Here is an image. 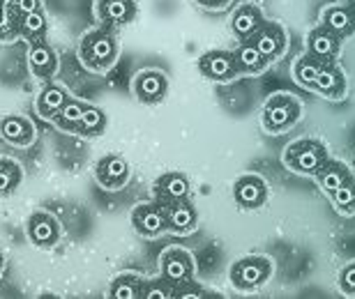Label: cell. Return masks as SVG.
<instances>
[{"label":"cell","instance_id":"obj_16","mask_svg":"<svg viewBox=\"0 0 355 299\" xmlns=\"http://www.w3.org/2000/svg\"><path fill=\"white\" fill-rule=\"evenodd\" d=\"M266 14L261 10V5L257 3H243L233 10L231 17V33L240 44L243 42H250L254 35L261 30V26L266 24Z\"/></svg>","mask_w":355,"mask_h":299},{"label":"cell","instance_id":"obj_13","mask_svg":"<svg viewBox=\"0 0 355 299\" xmlns=\"http://www.w3.org/2000/svg\"><path fill=\"white\" fill-rule=\"evenodd\" d=\"M130 221L134 230H137V235H141V237H146V239H157L162 233L168 230L164 208H162L157 201L137 205L130 215Z\"/></svg>","mask_w":355,"mask_h":299},{"label":"cell","instance_id":"obj_11","mask_svg":"<svg viewBox=\"0 0 355 299\" xmlns=\"http://www.w3.org/2000/svg\"><path fill=\"white\" fill-rule=\"evenodd\" d=\"M270 187L257 173H243L233 182V201L240 210H259L268 203Z\"/></svg>","mask_w":355,"mask_h":299},{"label":"cell","instance_id":"obj_32","mask_svg":"<svg viewBox=\"0 0 355 299\" xmlns=\"http://www.w3.org/2000/svg\"><path fill=\"white\" fill-rule=\"evenodd\" d=\"M19 39V17L14 14L12 0H0V44Z\"/></svg>","mask_w":355,"mask_h":299},{"label":"cell","instance_id":"obj_9","mask_svg":"<svg viewBox=\"0 0 355 299\" xmlns=\"http://www.w3.org/2000/svg\"><path fill=\"white\" fill-rule=\"evenodd\" d=\"M92 175H95V182L104 191H120L130 182L132 166L120 154H104L102 159H97L95 168H92Z\"/></svg>","mask_w":355,"mask_h":299},{"label":"cell","instance_id":"obj_21","mask_svg":"<svg viewBox=\"0 0 355 299\" xmlns=\"http://www.w3.org/2000/svg\"><path fill=\"white\" fill-rule=\"evenodd\" d=\"M321 24L335 33L342 42H346L355 35V12L346 3L330 5L321 12Z\"/></svg>","mask_w":355,"mask_h":299},{"label":"cell","instance_id":"obj_10","mask_svg":"<svg viewBox=\"0 0 355 299\" xmlns=\"http://www.w3.org/2000/svg\"><path fill=\"white\" fill-rule=\"evenodd\" d=\"M132 92L139 104L159 106L168 95V76L162 69H141L132 81Z\"/></svg>","mask_w":355,"mask_h":299},{"label":"cell","instance_id":"obj_25","mask_svg":"<svg viewBox=\"0 0 355 299\" xmlns=\"http://www.w3.org/2000/svg\"><path fill=\"white\" fill-rule=\"evenodd\" d=\"M240 69V76H261L270 67V62L257 51V46L250 44V42H243L238 44V48L233 51Z\"/></svg>","mask_w":355,"mask_h":299},{"label":"cell","instance_id":"obj_17","mask_svg":"<svg viewBox=\"0 0 355 299\" xmlns=\"http://www.w3.org/2000/svg\"><path fill=\"white\" fill-rule=\"evenodd\" d=\"M0 138H3L5 143H10L12 147L26 150L35 143V138H37V129H35L31 118L19 116V113H12V116L0 118Z\"/></svg>","mask_w":355,"mask_h":299},{"label":"cell","instance_id":"obj_3","mask_svg":"<svg viewBox=\"0 0 355 299\" xmlns=\"http://www.w3.org/2000/svg\"><path fill=\"white\" fill-rule=\"evenodd\" d=\"M302 120V102L291 92H272L261 106V127L266 134L279 136Z\"/></svg>","mask_w":355,"mask_h":299},{"label":"cell","instance_id":"obj_24","mask_svg":"<svg viewBox=\"0 0 355 299\" xmlns=\"http://www.w3.org/2000/svg\"><path fill=\"white\" fill-rule=\"evenodd\" d=\"M83 109H86V102H81V99H76V97H69L67 104L51 118V125L62 134L79 136V125H81Z\"/></svg>","mask_w":355,"mask_h":299},{"label":"cell","instance_id":"obj_26","mask_svg":"<svg viewBox=\"0 0 355 299\" xmlns=\"http://www.w3.org/2000/svg\"><path fill=\"white\" fill-rule=\"evenodd\" d=\"M46 35L49 21L44 12H33L19 19V39H26L28 44H40V42H46Z\"/></svg>","mask_w":355,"mask_h":299},{"label":"cell","instance_id":"obj_4","mask_svg":"<svg viewBox=\"0 0 355 299\" xmlns=\"http://www.w3.org/2000/svg\"><path fill=\"white\" fill-rule=\"evenodd\" d=\"M330 159L328 145L321 138L314 136H302L295 138L293 143H288L282 154V163L291 173L300 177H314L325 161Z\"/></svg>","mask_w":355,"mask_h":299},{"label":"cell","instance_id":"obj_12","mask_svg":"<svg viewBox=\"0 0 355 299\" xmlns=\"http://www.w3.org/2000/svg\"><path fill=\"white\" fill-rule=\"evenodd\" d=\"M309 90L328 102H344L349 97V78L339 67V62H325Z\"/></svg>","mask_w":355,"mask_h":299},{"label":"cell","instance_id":"obj_37","mask_svg":"<svg viewBox=\"0 0 355 299\" xmlns=\"http://www.w3.org/2000/svg\"><path fill=\"white\" fill-rule=\"evenodd\" d=\"M5 265H7V258H5L3 248H0V276H3V272H5Z\"/></svg>","mask_w":355,"mask_h":299},{"label":"cell","instance_id":"obj_2","mask_svg":"<svg viewBox=\"0 0 355 299\" xmlns=\"http://www.w3.org/2000/svg\"><path fill=\"white\" fill-rule=\"evenodd\" d=\"M159 276L173 283L178 297H201L196 283V262L189 248L171 244L159 253Z\"/></svg>","mask_w":355,"mask_h":299},{"label":"cell","instance_id":"obj_33","mask_svg":"<svg viewBox=\"0 0 355 299\" xmlns=\"http://www.w3.org/2000/svg\"><path fill=\"white\" fill-rule=\"evenodd\" d=\"M141 297L144 299H171V297H178V288L173 283H168L166 279H162V276H155V279H144Z\"/></svg>","mask_w":355,"mask_h":299},{"label":"cell","instance_id":"obj_15","mask_svg":"<svg viewBox=\"0 0 355 299\" xmlns=\"http://www.w3.org/2000/svg\"><path fill=\"white\" fill-rule=\"evenodd\" d=\"M28 69L31 74L42 83L53 81L60 69V58L55 48L49 42H40V44H28Z\"/></svg>","mask_w":355,"mask_h":299},{"label":"cell","instance_id":"obj_14","mask_svg":"<svg viewBox=\"0 0 355 299\" xmlns=\"http://www.w3.org/2000/svg\"><path fill=\"white\" fill-rule=\"evenodd\" d=\"M139 14L137 0H95V19L102 28L116 33L118 28L130 26Z\"/></svg>","mask_w":355,"mask_h":299},{"label":"cell","instance_id":"obj_20","mask_svg":"<svg viewBox=\"0 0 355 299\" xmlns=\"http://www.w3.org/2000/svg\"><path fill=\"white\" fill-rule=\"evenodd\" d=\"M162 208H164V215H166L168 233L191 235L198 228V212L189 198L175 201V203H166V205H162Z\"/></svg>","mask_w":355,"mask_h":299},{"label":"cell","instance_id":"obj_34","mask_svg":"<svg viewBox=\"0 0 355 299\" xmlns=\"http://www.w3.org/2000/svg\"><path fill=\"white\" fill-rule=\"evenodd\" d=\"M337 286L346 297H355V260L346 262L337 274Z\"/></svg>","mask_w":355,"mask_h":299},{"label":"cell","instance_id":"obj_28","mask_svg":"<svg viewBox=\"0 0 355 299\" xmlns=\"http://www.w3.org/2000/svg\"><path fill=\"white\" fill-rule=\"evenodd\" d=\"M323 65H325V62L316 60L314 55H309L307 51H304L302 55H297V58L293 60V67H291V76H293V81L300 85V88L309 90L311 83H314L316 74L321 72Z\"/></svg>","mask_w":355,"mask_h":299},{"label":"cell","instance_id":"obj_8","mask_svg":"<svg viewBox=\"0 0 355 299\" xmlns=\"http://www.w3.org/2000/svg\"><path fill=\"white\" fill-rule=\"evenodd\" d=\"M250 44L257 46V51L272 65V62L282 60L288 51V33L279 21L268 19L261 30L250 39Z\"/></svg>","mask_w":355,"mask_h":299},{"label":"cell","instance_id":"obj_27","mask_svg":"<svg viewBox=\"0 0 355 299\" xmlns=\"http://www.w3.org/2000/svg\"><path fill=\"white\" fill-rule=\"evenodd\" d=\"M141 288H144V276L134 272H123L109 283L111 299H141Z\"/></svg>","mask_w":355,"mask_h":299},{"label":"cell","instance_id":"obj_31","mask_svg":"<svg viewBox=\"0 0 355 299\" xmlns=\"http://www.w3.org/2000/svg\"><path fill=\"white\" fill-rule=\"evenodd\" d=\"M330 203L342 217H355V173L346 177V182L335 194H330Z\"/></svg>","mask_w":355,"mask_h":299},{"label":"cell","instance_id":"obj_1","mask_svg":"<svg viewBox=\"0 0 355 299\" xmlns=\"http://www.w3.org/2000/svg\"><path fill=\"white\" fill-rule=\"evenodd\" d=\"M120 58V42L109 28H90L81 35L79 62L90 74H106L116 67Z\"/></svg>","mask_w":355,"mask_h":299},{"label":"cell","instance_id":"obj_5","mask_svg":"<svg viewBox=\"0 0 355 299\" xmlns=\"http://www.w3.org/2000/svg\"><path fill=\"white\" fill-rule=\"evenodd\" d=\"M275 272V262L268 255H243L231 265L229 279L238 293H252L270 281Z\"/></svg>","mask_w":355,"mask_h":299},{"label":"cell","instance_id":"obj_7","mask_svg":"<svg viewBox=\"0 0 355 299\" xmlns=\"http://www.w3.org/2000/svg\"><path fill=\"white\" fill-rule=\"evenodd\" d=\"M196 67L205 81H210V83L226 85V83H233V81H238V78H243L240 76L236 55H233V51H226V48H215V51L203 53L201 58L196 60Z\"/></svg>","mask_w":355,"mask_h":299},{"label":"cell","instance_id":"obj_18","mask_svg":"<svg viewBox=\"0 0 355 299\" xmlns=\"http://www.w3.org/2000/svg\"><path fill=\"white\" fill-rule=\"evenodd\" d=\"M342 44L344 42L339 39L332 30H328L323 24L314 26L307 33V53L314 55V58L321 60V62H339Z\"/></svg>","mask_w":355,"mask_h":299},{"label":"cell","instance_id":"obj_36","mask_svg":"<svg viewBox=\"0 0 355 299\" xmlns=\"http://www.w3.org/2000/svg\"><path fill=\"white\" fill-rule=\"evenodd\" d=\"M231 3H233V0H196V5L203 7V10H208V12H222Z\"/></svg>","mask_w":355,"mask_h":299},{"label":"cell","instance_id":"obj_6","mask_svg":"<svg viewBox=\"0 0 355 299\" xmlns=\"http://www.w3.org/2000/svg\"><path fill=\"white\" fill-rule=\"evenodd\" d=\"M26 235H28V242H31L35 248L51 251V248L60 244L62 226L58 221V217L51 215V212L35 210L31 212V217L26 219Z\"/></svg>","mask_w":355,"mask_h":299},{"label":"cell","instance_id":"obj_19","mask_svg":"<svg viewBox=\"0 0 355 299\" xmlns=\"http://www.w3.org/2000/svg\"><path fill=\"white\" fill-rule=\"evenodd\" d=\"M191 194V182L189 177L180 173V170H168V173L159 175L153 184V201L159 205L184 201Z\"/></svg>","mask_w":355,"mask_h":299},{"label":"cell","instance_id":"obj_23","mask_svg":"<svg viewBox=\"0 0 355 299\" xmlns=\"http://www.w3.org/2000/svg\"><path fill=\"white\" fill-rule=\"evenodd\" d=\"M353 173V170L349 168V163H344V161H339V159H330L323 163L321 170L314 175V180L318 184V189L323 191L325 196H330V194H335V191L342 187V184L346 182V177H349Z\"/></svg>","mask_w":355,"mask_h":299},{"label":"cell","instance_id":"obj_35","mask_svg":"<svg viewBox=\"0 0 355 299\" xmlns=\"http://www.w3.org/2000/svg\"><path fill=\"white\" fill-rule=\"evenodd\" d=\"M12 7L19 19L28 17V14H33V12H44V3H42V0H12Z\"/></svg>","mask_w":355,"mask_h":299},{"label":"cell","instance_id":"obj_22","mask_svg":"<svg viewBox=\"0 0 355 299\" xmlns=\"http://www.w3.org/2000/svg\"><path fill=\"white\" fill-rule=\"evenodd\" d=\"M72 97L69 92L62 88V85L49 81L42 85L37 99H35V111H37V116L42 120H46V123H51V118L58 113L62 106L67 104V99Z\"/></svg>","mask_w":355,"mask_h":299},{"label":"cell","instance_id":"obj_30","mask_svg":"<svg viewBox=\"0 0 355 299\" xmlns=\"http://www.w3.org/2000/svg\"><path fill=\"white\" fill-rule=\"evenodd\" d=\"M21 180H24L21 163L10 156H0V198L12 196L21 187Z\"/></svg>","mask_w":355,"mask_h":299},{"label":"cell","instance_id":"obj_38","mask_svg":"<svg viewBox=\"0 0 355 299\" xmlns=\"http://www.w3.org/2000/svg\"><path fill=\"white\" fill-rule=\"evenodd\" d=\"M346 5H349V7H351V10L355 12V0H346Z\"/></svg>","mask_w":355,"mask_h":299},{"label":"cell","instance_id":"obj_29","mask_svg":"<svg viewBox=\"0 0 355 299\" xmlns=\"http://www.w3.org/2000/svg\"><path fill=\"white\" fill-rule=\"evenodd\" d=\"M104 132H106V113L99 109L97 104L86 102V109H83L81 125H79V136L97 138V136H104Z\"/></svg>","mask_w":355,"mask_h":299}]
</instances>
